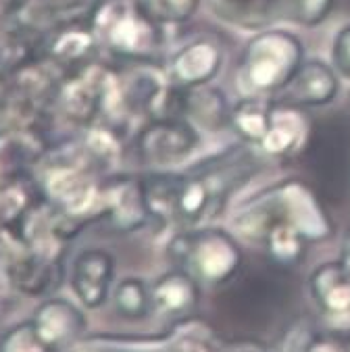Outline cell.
I'll return each instance as SVG.
<instances>
[{
    "label": "cell",
    "instance_id": "cell-7",
    "mask_svg": "<svg viewBox=\"0 0 350 352\" xmlns=\"http://www.w3.org/2000/svg\"><path fill=\"white\" fill-rule=\"evenodd\" d=\"M98 215L105 217L117 232H133L151 223L140 177H111L98 190Z\"/></svg>",
    "mask_w": 350,
    "mask_h": 352
},
{
    "label": "cell",
    "instance_id": "cell-8",
    "mask_svg": "<svg viewBox=\"0 0 350 352\" xmlns=\"http://www.w3.org/2000/svg\"><path fill=\"white\" fill-rule=\"evenodd\" d=\"M223 65V46L217 40L200 38L184 44L167 65V78L182 90L211 84Z\"/></svg>",
    "mask_w": 350,
    "mask_h": 352
},
{
    "label": "cell",
    "instance_id": "cell-9",
    "mask_svg": "<svg viewBox=\"0 0 350 352\" xmlns=\"http://www.w3.org/2000/svg\"><path fill=\"white\" fill-rule=\"evenodd\" d=\"M338 90H340V82L333 67H329L321 58H309L303 60L294 78L273 100L277 104L307 111V109L329 104L338 96Z\"/></svg>",
    "mask_w": 350,
    "mask_h": 352
},
{
    "label": "cell",
    "instance_id": "cell-26",
    "mask_svg": "<svg viewBox=\"0 0 350 352\" xmlns=\"http://www.w3.org/2000/svg\"><path fill=\"white\" fill-rule=\"evenodd\" d=\"M305 352H350V350L346 338L338 333H315L309 340Z\"/></svg>",
    "mask_w": 350,
    "mask_h": 352
},
{
    "label": "cell",
    "instance_id": "cell-1",
    "mask_svg": "<svg viewBox=\"0 0 350 352\" xmlns=\"http://www.w3.org/2000/svg\"><path fill=\"white\" fill-rule=\"evenodd\" d=\"M300 38L286 30H263L242 50L236 88L248 98H275L303 65Z\"/></svg>",
    "mask_w": 350,
    "mask_h": 352
},
{
    "label": "cell",
    "instance_id": "cell-3",
    "mask_svg": "<svg viewBox=\"0 0 350 352\" xmlns=\"http://www.w3.org/2000/svg\"><path fill=\"white\" fill-rule=\"evenodd\" d=\"M169 261L190 273L198 284L221 286L230 281L244 263L238 240L221 228H192L171 238Z\"/></svg>",
    "mask_w": 350,
    "mask_h": 352
},
{
    "label": "cell",
    "instance_id": "cell-23",
    "mask_svg": "<svg viewBox=\"0 0 350 352\" xmlns=\"http://www.w3.org/2000/svg\"><path fill=\"white\" fill-rule=\"evenodd\" d=\"M0 352H58L48 346L40 333L36 331L32 321L13 325L3 338H0Z\"/></svg>",
    "mask_w": 350,
    "mask_h": 352
},
{
    "label": "cell",
    "instance_id": "cell-11",
    "mask_svg": "<svg viewBox=\"0 0 350 352\" xmlns=\"http://www.w3.org/2000/svg\"><path fill=\"white\" fill-rule=\"evenodd\" d=\"M309 119L303 109L277 104L273 100L271 121L265 138L256 146L265 157L271 159H292L296 157L309 140Z\"/></svg>",
    "mask_w": 350,
    "mask_h": 352
},
{
    "label": "cell",
    "instance_id": "cell-19",
    "mask_svg": "<svg viewBox=\"0 0 350 352\" xmlns=\"http://www.w3.org/2000/svg\"><path fill=\"white\" fill-rule=\"evenodd\" d=\"M63 279V267L56 258L30 256L11 269L13 286L25 294L40 296L56 290Z\"/></svg>",
    "mask_w": 350,
    "mask_h": 352
},
{
    "label": "cell",
    "instance_id": "cell-25",
    "mask_svg": "<svg viewBox=\"0 0 350 352\" xmlns=\"http://www.w3.org/2000/svg\"><path fill=\"white\" fill-rule=\"evenodd\" d=\"M331 60L333 69L344 78L350 80V25L342 28L331 46Z\"/></svg>",
    "mask_w": 350,
    "mask_h": 352
},
{
    "label": "cell",
    "instance_id": "cell-24",
    "mask_svg": "<svg viewBox=\"0 0 350 352\" xmlns=\"http://www.w3.org/2000/svg\"><path fill=\"white\" fill-rule=\"evenodd\" d=\"M333 9V0H286V17L305 25H321Z\"/></svg>",
    "mask_w": 350,
    "mask_h": 352
},
{
    "label": "cell",
    "instance_id": "cell-6",
    "mask_svg": "<svg viewBox=\"0 0 350 352\" xmlns=\"http://www.w3.org/2000/svg\"><path fill=\"white\" fill-rule=\"evenodd\" d=\"M259 169V161L250 144L242 142L215 157H208L190 171L198 175L211 196V219L221 213L228 198L240 190Z\"/></svg>",
    "mask_w": 350,
    "mask_h": 352
},
{
    "label": "cell",
    "instance_id": "cell-16",
    "mask_svg": "<svg viewBox=\"0 0 350 352\" xmlns=\"http://www.w3.org/2000/svg\"><path fill=\"white\" fill-rule=\"evenodd\" d=\"M140 182H142V196L151 223L161 230L177 223V202L184 173L151 171L140 175Z\"/></svg>",
    "mask_w": 350,
    "mask_h": 352
},
{
    "label": "cell",
    "instance_id": "cell-21",
    "mask_svg": "<svg viewBox=\"0 0 350 352\" xmlns=\"http://www.w3.org/2000/svg\"><path fill=\"white\" fill-rule=\"evenodd\" d=\"M113 305L127 321H142L155 311L151 286L140 277H125L119 281L113 292Z\"/></svg>",
    "mask_w": 350,
    "mask_h": 352
},
{
    "label": "cell",
    "instance_id": "cell-5",
    "mask_svg": "<svg viewBox=\"0 0 350 352\" xmlns=\"http://www.w3.org/2000/svg\"><path fill=\"white\" fill-rule=\"evenodd\" d=\"M198 142V129L186 117H155L138 131L133 146L144 165L169 167L186 161Z\"/></svg>",
    "mask_w": 350,
    "mask_h": 352
},
{
    "label": "cell",
    "instance_id": "cell-28",
    "mask_svg": "<svg viewBox=\"0 0 350 352\" xmlns=\"http://www.w3.org/2000/svg\"><path fill=\"white\" fill-rule=\"evenodd\" d=\"M346 342H348V350H350V336L346 338Z\"/></svg>",
    "mask_w": 350,
    "mask_h": 352
},
{
    "label": "cell",
    "instance_id": "cell-2",
    "mask_svg": "<svg viewBox=\"0 0 350 352\" xmlns=\"http://www.w3.org/2000/svg\"><path fill=\"white\" fill-rule=\"evenodd\" d=\"M92 30L98 40L127 63L163 65L165 36L140 0H105L98 7Z\"/></svg>",
    "mask_w": 350,
    "mask_h": 352
},
{
    "label": "cell",
    "instance_id": "cell-17",
    "mask_svg": "<svg viewBox=\"0 0 350 352\" xmlns=\"http://www.w3.org/2000/svg\"><path fill=\"white\" fill-rule=\"evenodd\" d=\"M184 117L202 129L221 131L230 127L232 107L219 88L206 84L184 90Z\"/></svg>",
    "mask_w": 350,
    "mask_h": 352
},
{
    "label": "cell",
    "instance_id": "cell-4",
    "mask_svg": "<svg viewBox=\"0 0 350 352\" xmlns=\"http://www.w3.org/2000/svg\"><path fill=\"white\" fill-rule=\"evenodd\" d=\"M275 219L294 226L309 242L325 240L333 234L329 215L317 194L298 179H286L259 194Z\"/></svg>",
    "mask_w": 350,
    "mask_h": 352
},
{
    "label": "cell",
    "instance_id": "cell-10",
    "mask_svg": "<svg viewBox=\"0 0 350 352\" xmlns=\"http://www.w3.org/2000/svg\"><path fill=\"white\" fill-rule=\"evenodd\" d=\"M115 256L102 248L82 250L72 269V288L86 309H100L111 294Z\"/></svg>",
    "mask_w": 350,
    "mask_h": 352
},
{
    "label": "cell",
    "instance_id": "cell-13",
    "mask_svg": "<svg viewBox=\"0 0 350 352\" xmlns=\"http://www.w3.org/2000/svg\"><path fill=\"white\" fill-rule=\"evenodd\" d=\"M311 296L329 317L350 315V271L342 261L319 265L309 277Z\"/></svg>",
    "mask_w": 350,
    "mask_h": 352
},
{
    "label": "cell",
    "instance_id": "cell-27",
    "mask_svg": "<svg viewBox=\"0 0 350 352\" xmlns=\"http://www.w3.org/2000/svg\"><path fill=\"white\" fill-rule=\"evenodd\" d=\"M340 261L348 267V271H350V230L346 232V236H344V244H342V254H340Z\"/></svg>",
    "mask_w": 350,
    "mask_h": 352
},
{
    "label": "cell",
    "instance_id": "cell-15",
    "mask_svg": "<svg viewBox=\"0 0 350 352\" xmlns=\"http://www.w3.org/2000/svg\"><path fill=\"white\" fill-rule=\"evenodd\" d=\"M211 11L240 30L263 32L286 17V0H206Z\"/></svg>",
    "mask_w": 350,
    "mask_h": 352
},
{
    "label": "cell",
    "instance_id": "cell-20",
    "mask_svg": "<svg viewBox=\"0 0 350 352\" xmlns=\"http://www.w3.org/2000/svg\"><path fill=\"white\" fill-rule=\"evenodd\" d=\"M273 111V98H248L244 96L232 107L230 127L240 135L242 142L259 146L267 133Z\"/></svg>",
    "mask_w": 350,
    "mask_h": 352
},
{
    "label": "cell",
    "instance_id": "cell-18",
    "mask_svg": "<svg viewBox=\"0 0 350 352\" xmlns=\"http://www.w3.org/2000/svg\"><path fill=\"white\" fill-rule=\"evenodd\" d=\"M261 244L265 246L267 256L277 267H296L303 263V258L307 254L309 240L288 221L273 217Z\"/></svg>",
    "mask_w": 350,
    "mask_h": 352
},
{
    "label": "cell",
    "instance_id": "cell-14",
    "mask_svg": "<svg viewBox=\"0 0 350 352\" xmlns=\"http://www.w3.org/2000/svg\"><path fill=\"white\" fill-rule=\"evenodd\" d=\"M200 284L184 269H171L151 286L153 309L167 317L190 315L200 298Z\"/></svg>",
    "mask_w": 350,
    "mask_h": 352
},
{
    "label": "cell",
    "instance_id": "cell-22",
    "mask_svg": "<svg viewBox=\"0 0 350 352\" xmlns=\"http://www.w3.org/2000/svg\"><path fill=\"white\" fill-rule=\"evenodd\" d=\"M144 11L159 25H182L194 17L200 7V0H140Z\"/></svg>",
    "mask_w": 350,
    "mask_h": 352
},
{
    "label": "cell",
    "instance_id": "cell-12",
    "mask_svg": "<svg viewBox=\"0 0 350 352\" xmlns=\"http://www.w3.org/2000/svg\"><path fill=\"white\" fill-rule=\"evenodd\" d=\"M32 323L40 333V338L56 350L74 346L84 336L88 325L86 315L74 302H69L65 298L44 300L36 309Z\"/></svg>",
    "mask_w": 350,
    "mask_h": 352
}]
</instances>
